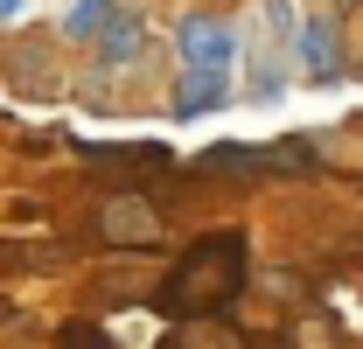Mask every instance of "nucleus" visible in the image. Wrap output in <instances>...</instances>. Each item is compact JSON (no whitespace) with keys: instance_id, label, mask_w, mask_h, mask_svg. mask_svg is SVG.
I'll return each instance as SVG.
<instances>
[{"instance_id":"obj_1","label":"nucleus","mask_w":363,"mask_h":349,"mask_svg":"<svg viewBox=\"0 0 363 349\" xmlns=\"http://www.w3.org/2000/svg\"><path fill=\"white\" fill-rule=\"evenodd\" d=\"M245 231H210V238H196L175 265H168V287H161V307L182 314V321H196V314H217V307L238 301V287H245Z\"/></svg>"},{"instance_id":"obj_2","label":"nucleus","mask_w":363,"mask_h":349,"mask_svg":"<svg viewBox=\"0 0 363 349\" xmlns=\"http://www.w3.org/2000/svg\"><path fill=\"white\" fill-rule=\"evenodd\" d=\"M98 231H105L112 245H154V238H161V210H154L147 196H105V203H98Z\"/></svg>"},{"instance_id":"obj_3","label":"nucleus","mask_w":363,"mask_h":349,"mask_svg":"<svg viewBox=\"0 0 363 349\" xmlns=\"http://www.w3.org/2000/svg\"><path fill=\"white\" fill-rule=\"evenodd\" d=\"M230 56H238V35L224 21H210V14H189L182 21V63L189 70H224Z\"/></svg>"},{"instance_id":"obj_4","label":"nucleus","mask_w":363,"mask_h":349,"mask_svg":"<svg viewBox=\"0 0 363 349\" xmlns=\"http://www.w3.org/2000/svg\"><path fill=\"white\" fill-rule=\"evenodd\" d=\"M301 56H308V77L328 84V77H342V43H335V21L315 14L308 28H301Z\"/></svg>"},{"instance_id":"obj_5","label":"nucleus","mask_w":363,"mask_h":349,"mask_svg":"<svg viewBox=\"0 0 363 349\" xmlns=\"http://www.w3.org/2000/svg\"><path fill=\"white\" fill-rule=\"evenodd\" d=\"M217 98H224V70H196V77L175 91V112H182V119H189V112H210Z\"/></svg>"},{"instance_id":"obj_6","label":"nucleus","mask_w":363,"mask_h":349,"mask_svg":"<svg viewBox=\"0 0 363 349\" xmlns=\"http://www.w3.org/2000/svg\"><path fill=\"white\" fill-rule=\"evenodd\" d=\"M133 49H140V21L119 7V14H112V28H105V63H126Z\"/></svg>"},{"instance_id":"obj_7","label":"nucleus","mask_w":363,"mask_h":349,"mask_svg":"<svg viewBox=\"0 0 363 349\" xmlns=\"http://www.w3.org/2000/svg\"><path fill=\"white\" fill-rule=\"evenodd\" d=\"M112 14H119L112 0H77V7H70V35H98V28H112Z\"/></svg>"},{"instance_id":"obj_8","label":"nucleus","mask_w":363,"mask_h":349,"mask_svg":"<svg viewBox=\"0 0 363 349\" xmlns=\"http://www.w3.org/2000/svg\"><path fill=\"white\" fill-rule=\"evenodd\" d=\"M56 349H112V343H105V328H91V321H70V328L56 336Z\"/></svg>"},{"instance_id":"obj_9","label":"nucleus","mask_w":363,"mask_h":349,"mask_svg":"<svg viewBox=\"0 0 363 349\" xmlns=\"http://www.w3.org/2000/svg\"><path fill=\"white\" fill-rule=\"evenodd\" d=\"M266 28H272V35H294V14H286V0H266Z\"/></svg>"},{"instance_id":"obj_10","label":"nucleus","mask_w":363,"mask_h":349,"mask_svg":"<svg viewBox=\"0 0 363 349\" xmlns=\"http://www.w3.org/2000/svg\"><path fill=\"white\" fill-rule=\"evenodd\" d=\"M35 259V252H21V245H14V238H0V272H21V265Z\"/></svg>"},{"instance_id":"obj_11","label":"nucleus","mask_w":363,"mask_h":349,"mask_svg":"<svg viewBox=\"0 0 363 349\" xmlns=\"http://www.w3.org/2000/svg\"><path fill=\"white\" fill-rule=\"evenodd\" d=\"M14 14H21V0H0V21H14Z\"/></svg>"}]
</instances>
